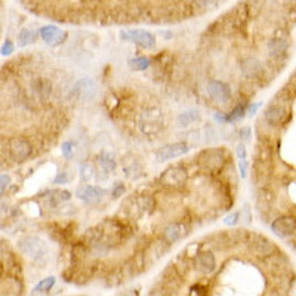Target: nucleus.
I'll list each match as a JSON object with an SVG mask.
<instances>
[{
  "label": "nucleus",
  "instance_id": "5",
  "mask_svg": "<svg viewBox=\"0 0 296 296\" xmlns=\"http://www.w3.org/2000/svg\"><path fill=\"white\" fill-rule=\"evenodd\" d=\"M31 144L24 138H12L9 141V154L15 162H26L31 154Z\"/></svg>",
  "mask_w": 296,
  "mask_h": 296
},
{
  "label": "nucleus",
  "instance_id": "6",
  "mask_svg": "<svg viewBox=\"0 0 296 296\" xmlns=\"http://www.w3.org/2000/svg\"><path fill=\"white\" fill-rule=\"evenodd\" d=\"M188 145L185 142H173L169 145H165L162 147L158 151H157V160L158 162H168L172 158H176V157H181L185 153H188Z\"/></svg>",
  "mask_w": 296,
  "mask_h": 296
},
{
  "label": "nucleus",
  "instance_id": "22",
  "mask_svg": "<svg viewBox=\"0 0 296 296\" xmlns=\"http://www.w3.org/2000/svg\"><path fill=\"white\" fill-rule=\"evenodd\" d=\"M244 107L243 105H237L233 111H231V114H228L226 116V122H236V120H240L243 116H244Z\"/></svg>",
  "mask_w": 296,
  "mask_h": 296
},
{
  "label": "nucleus",
  "instance_id": "30",
  "mask_svg": "<svg viewBox=\"0 0 296 296\" xmlns=\"http://www.w3.org/2000/svg\"><path fill=\"white\" fill-rule=\"evenodd\" d=\"M240 135H241V140L249 141V140H251V129H249V127H243V129L240 130Z\"/></svg>",
  "mask_w": 296,
  "mask_h": 296
},
{
  "label": "nucleus",
  "instance_id": "16",
  "mask_svg": "<svg viewBox=\"0 0 296 296\" xmlns=\"http://www.w3.org/2000/svg\"><path fill=\"white\" fill-rule=\"evenodd\" d=\"M198 119H200V113L196 110H190V111H185L178 116V125L181 127L190 126L191 123L197 122Z\"/></svg>",
  "mask_w": 296,
  "mask_h": 296
},
{
  "label": "nucleus",
  "instance_id": "26",
  "mask_svg": "<svg viewBox=\"0 0 296 296\" xmlns=\"http://www.w3.org/2000/svg\"><path fill=\"white\" fill-rule=\"evenodd\" d=\"M239 213L237 212H234V213H230V215H226L225 219H224V224L225 225H236L237 222H239Z\"/></svg>",
  "mask_w": 296,
  "mask_h": 296
},
{
  "label": "nucleus",
  "instance_id": "24",
  "mask_svg": "<svg viewBox=\"0 0 296 296\" xmlns=\"http://www.w3.org/2000/svg\"><path fill=\"white\" fill-rule=\"evenodd\" d=\"M44 85H48V82L46 80H43V79H37V80H34L33 82V86H34V90L43 97V92H46V95L49 94V89H44Z\"/></svg>",
  "mask_w": 296,
  "mask_h": 296
},
{
  "label": "nucleus",
  "instance_id": "17",
  "mask_svg": "<svg viewBox=\"0 0 296 296\" xmlns=\"http://www.w3.org/2000/svg\"><path fill=\"white\" fill-rule=\"evenodd\" d=\"M36 39H37V33L34 30L22 29L19 31V34H18V44L21 48H24V46H27L30 43L36 42Z\"/></svg>",
  "mask_w": 296,
  "mask_h": 296
},
{
  "label": "nucleus",
  "instance_id": "32",
  "mask_svg": "<svg viewBox=\"0 0 296 296\" xmlns=\"http://www.w3.org/2000/svg\"><path fill=\"white\" fill-rule=\"evenodd\" d=\"M237 155H239L240 160H246V148L244 145H237Z\"/></svg>",
  "mask_w": 296,
  "mask_h": 296
},
{
  "label": "nucleus",
  "instance_id": "27",
  "mask_svg": "<svg viewBox=\"0 0 296 296\" xmlns=\"http://www.w3.org/2000/svg\"><path fill=\"white\" fill-rule=\"evenodd\" d=\"M9 184H11V176L9 175H0V196L9 187Z\"/></svg>",
  "mask_w": 296,
  "mask_h": 296
},
{
  "label": "nucleus",
  "instance_id": "21",
  "mask_svg": "<svg viewBox=\"0 0 296 296\" xmlns=\"http://www.w3.org/2000/svg\"><path fill=\"white\" fill-rule=\"evenodd\" d=\"M129 67H130L132 70H136V71L147 70V69L150 67V59H148V58H144V57L133 58V59H130V61H129Z\"/></svg>",
  "mask_w": 296,
  "mask_h": 296
},
{
  "label": "nucleus",
  "instance_id": "20",
  "mask_svg": "<svg viewBox=\"0 0 296 296\" xmlns=\"http://www.w3.org/2000/svg\"><path fill=\"white\" fill-rule=\"evenodd\" d=\"M99 163L107 172H114L116 166H117L114 157L111 154H108V153H102V154L99 155Z\"/></svg>",
  "mask_w": 296,
  "mask_h": 296
},
{
  "label": "nucleus",
  "instance_id": "28",
  "mask_svg": "<svg viewBox=\"0 0 296 296\" xmlns=\"http://www.w3.org/2000/svg\"><path fill=\"white\" fill-rule=\"evenodd\" d=\"M62 154L65 155L67 158L73 157V144H71V142H65V144L62 145Z\"/></svg>",
  "mask_w": 296,
  "mask_h": 296
},
{
  "label": "nucleus",
  "instance_id": "14",
  "mask_svg": "<svg viewBox=\"0 0 296 296\" xmlns=\"http://www.w3.org/2000/svg\"><path fill=\"white\" fill-rule=\"evenodd\" d=\"M284 117V108L280 105H271L265 111V119L269 125H279Z\"/></svg>",
  "mask_w": 296,
  "mask_h": 296
},
{
  "label": "nucleus",
  "instance_id": "23",
  "mask_svg": "<svg viewBox=\"0 0 296 296\" xmlns=\"http://www.w3.org/2000/svg\"><path fill=\"white\" fill-rule=\"evenodd\" d=\"M80 175H82V179L83 181H90L94 178V168L89 165V163H85L80 166Z\"/></svg>",
  "mask_w": 296,
  "mask_h": 296
},
{
  "label": "nucleus",
  "instance_id": "9",
  "mask_svg": "<svg viewBox=\"0 0 296 296\" xmlns=\"http://www.w3.org/2000/svg\"><path fill=\"white\" fill-rule=\"evenodd\" d=\"M40 37L43 39V42H46L49 46H58L65 42L67 33L55 26H44L40 29Z\"/></svg>",
  "mask_w": 296,
  "mask_h": 296
},
{
  "label": "nucleus",
  "instance_id": "13",
  "mask_svg": "<svg viewBox=\"0 0 296 296\" xmlns=\"http://www.w3.org/2000/svg\"><path fill=\"white\" fill-rule=\"evenodd\" d=\"M216 267V261L215 256L211 252H201L197 255L196 258V268L201 274H211Z\"/></svg>",
  "mask_w": 296,
  "mask_h": 296
},
{
  "label": "nucleus",
  "instance_id": "11",
  "mask_svg": "<svg viewBox=\"0 0 296 296\" xmlns=\"http://www.w3.org/2000/svg\"><path fill=\"white\" fill-rule=\"evenodd\" d=\"M160 181L168 187H179L187 181V170L183 168H170L162 175Z\"/></svg>",
  "mask_w": 296,
  "mask_h": 296
},
{
  "label": "nucleus",
  "instance_id": "2",
  "mask_svg": "<svg viewBox=\"0 0 296 296\" xmlns=\"http://www.w3.org/2000/svg\"><path fill=\"white\" fill-rule=\"evenodd\" d=\"M198 163L203 169L218 170L225 163V154L222 150H206L198 157Z\"/></svg>",
  "mask_w": 296,
  "mask_h": 296
},
{
  "label": "nucleus",
  "instance_id": "15",
  "mask_svg": "<svg viewBox=\"0 0 296 296\" xmlns=\"http://www.w3.org/2000/svg\"><path fill=\"white\" fill-rule=\"evenodd\" d=\"M185 236V226L181 224H172L165 230V237L168 241H176Z\"/></svg>",
  "mask_w": 296,
  "mask_h": 296
},
{
  "label": "nucleus",
  "instance_id": "25",
  "mask_svg": "<svg viewBox=\"0 0 296 296\" xmlns=\"http://www.w3.org/2000/svg\"><path fill=\"white\" fill-rule=\"evenodd\" d=\"M14 43L11 42V40H6V42L3 43V46H2V49H0V52H2V55H11L12 52H14Z\"/></svg>",
  "mask_w": 296,
  "mask_h": 296
},
{
  "label": "nucleus",
  "instance_id": "10",
  "mask_svg": "<svg viewBox=\"0 0 296 296\" xmlns=\"http://www.w3.org/2000/svg\"><path fill=\"white\" fill-rule=\"evenodd\" d=\"M296 228V221L290 216H283V218H279L272 222L271 225V230L276 236L282 237V239H286L289 237Z\"/></svg>",
  "mask_w": 296,
  "mask_h": 296
},
{
  "label": "nucleus",
  "instance_id": "34",
  "mask_svg": "<svg viewBox=\"0 0 296 296\" xmlns=\"http://www.w3.org/2000/svg\"><path fill=\"white\" fill-rule=\"evenodd\" d=\"M215 120H216V122H219V123H225L226 116H224L222 113H216L215 114Z\"/></svg>",
  "mask_w": 296,
  "mask_h": 296
},
{
  "label": "nucleus",
  "instance_id": "1",
  "mask_svg": "<svg viewBox=\"0 0 296 296\" xmlns=\"http://www.w3.org/2000/svg\"><path fill=\"white\" fill-rule=\"evenodd\" d=\"M120 37L123 40L135 43V44L141 46L144 49H151V48L155 46V37L151 33H148L145 30H127V31H122Z\"/></svg>",
  "mask_w": 296,
  "mask_h": 296
},
{
  "label": "nucleus",
  "instance_id": "7",
  "mask_svg": "<svg viewBox=\"0 0 296 296\" xmlns=\"http://www.w3.org/2000/svg\"><path fill=\"white\" fill-rule=\"evenodd\" d=\"M76 194L82 201H85L87 204H97L105 196V190L99 187H94V185H82L80 188H77Z\"/></svg>",
  "mask_w": 296,
  "mask_h": 296
},
{
  "label": "nucleus",
  "instance_id": "33",
  "mask_svg": "<svg viewBox=\"0 0 296 296\" xmlns=\"http://www.w3.org/2000/svg\"><path fill=\"white\" fill-rule=\"evenodd\" d=\"M261 107V104H252L251 107H249V110H247V113H249V116H254L256 111H258V108Z\"/></svg>",
  "mask_w": 296,
  "mask_h": 296
},
{
  "label": "nucleus",
  "instance_id": "8",
  "mask_svg": "<svg viewBox=\"0 0 296 296\" xmlns=\"http://www.w3.org/2000/svg\"><path fill=\"white\" fill-rule=\"evenodd\" d=\"M208 94L211 95L212 99H215L216 102L221 104H226L231 99V89L230 86L221 82V80H212L208 85Z\"/></svg>",
  "mask_w": 296,
  "mask_h": 296
},
{
  "label": "nucleus",
  "instance_id": "3",
  "mask_svg": "<svg viewBox=\"0 0 296 296\" xmlns=\"http://www.w3.org/2000/svg\"><path fill=\"white\" fill-rule=\"evenodd\" d=\"M18 246H19L21 252H24L34 259H40L43 255L46 254V247H44L42 240L33 237V236H27V237L19 240Z\"/></svg>",
  "mask_w": 296,
  "mask_h": 296
},
{
  "label": "nucleus",
  "instance_id": "4",
  "mask_svg": "<svg viewBox=\"0 0 296 296\" xmlns=\"http://www.w3.org/2000/svg\"><path fill=\"white\" fill-rule=\"evenodd\" d=\"M163 126V114L158 110H148L141 116V129L145 133H155Z\"/></svg>",
  "mask_w": 296,
  "mask_h": 296
},
{
  "label": "nucleus",
  "instance_id": "31",
  "mask_svg": "<svg viewBox=\"0 0 296 296\" xmlns=\"http://www.w3.org/2000/svg\"><path fill=\"white\" fill-rule=\"evenodd\" d=\"M239 168H240V175L244 178V176H246V172H247V162H246V160H240Z\"/></svg>",
  "mask_w": 296,
  "mask_h": 296
},
{
  "label": "nucleus",
  "instance_id": "18",
  "mask_svg": "<svg viewBox=\"0 0 296 296\" xmlns=\"http://www.w3.org/2000/svg\"><path fill=\"white\" fill-rule=\"evenodd\" d=\"M286 49H287V42L282 40V39H279V40H271V42L268 43V51H269V54H271L272 57L282 55Z\"/></svg>",
  "mask_w": 296,
  "mask_h": 296
},
{
  "label": "nucleus",
  "instance_id": "19",
  "mask_svg": "<svg viewBox=\"0 0 296 296\" xmlns=\"http://www.w3.org/2000/svg\"><path fill=\"white\" fill-rule=\"evenodd\" d=\"M54 284H55V277H46V279H43L42 282L34 287L33 295H36V293H48V292L54 287Z\"/></svg>",
  "mask_w": 296,
  "mask_h": 296
},
{
  "label": "nucleus",
  "instance_id": "29",
  "mask_svg": "<svg viewBox=\"0 0 296 296\" xmlns=\"http://www.w3.org/2000/svg\"><path fill=\"white\" fill-rule=\"evenodd\" d=\"M122 193H125V185L120 183H117V185H116V188H114L113 191V196L114 197H119V196H122Z\"/></svg>",
  "mask_w": 296,
  "mask_h": 296
},
{
  "label": "nucleus",
  "instance_id": "12",
  "mask_svg": "<svg viewBox=\"0 0 296 296\" xmlns=\"http://www.w3.org/2000/svg\"><path fill=\"white\" fill-rule=\"evenodd\" d=\"M74 94L82 99H92L97 94V85L90 79H83L74 86Z\"/></svg>",
  "mask_w": 296,
  "mask_h": 296
}]
</instances>
